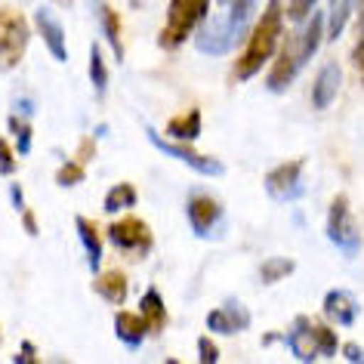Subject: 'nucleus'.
Returning <instances> with one entry per match:
<instances>
[{
    "mask_svg": "<svg viewBox=\"0 0 364 364\" xmlns=\"http://www.w3.org/2000/svg\"><path fill=\"white\" fill-rule=\"evenodd\" d=\"M281 0H269L266 10H262L259 22L250 28L247 43H244L241 59L235 62V80H250L253 75H259L262 65L275 56L278 41H281Z\"/></svg>",
    "mask_w": 364,
    "mask_h": 364,
    "instance_id": "f257e3e1",
    "label": "nucleus"
},
{
    "mask_svg": "<svg viewBox=\"0 0 364 364\" xmlns=\"http://www.w3.org/2000/svg\"><path fill=\"white\" fill-rule=\"evenodd\" d=\"M284 343L290 346L294 358L299 361H315V358H333L336 355V333L327 324H318L312 318L299 315L290 331L284 333Z\"/></svg>",
    "mask_w": 364,
    "mask_h": 364,
    "instance_id": "f03ea898",
    "label": "nucleus"
},
{
    "mask_svg": "<svg viewBox=\"0 0 364 364\" xmlns=\"http://www.w3.org/2000/svg\"><path fill=\"white\" fill-rule=\"evenodd\" d=\"M207 10H210V0H170L167 6V25L158 34V43L164 50H176L182 47L192 31L207 19Z\"/></svg>",
    "mask_w": 364,
    "mask_h": 364,
    "instance_id": "7ed1b4c3",
    "label": "nucleus"
},
{
    "mask_svg": "<svg viewBox=\"0 0 364 364\" xmlns=\"http://www.w3.org/2000/svg\"><path fill=\"white\" fill-rule=\"evenodd\" d=\"M324 235L327 241L333 244L343 257H358L361 250V232L352 220V210H349V201L346 195H336L331 207H327V223H324Z\"/></svg>",
    "mask_w": 364,
    "mask_h": 364,
    "instance_id": "20e7f679",
    "label": "nucleus"
},
{
    "mask_svg": "<svg viewBox=\"0 0 364 364\" xmlns=\"http://www.w3.org/2000/svg\"><path fill=\"white\" fill-rule=\"evenodd\" d=\"M31 31L28 22L22 19L16 10L0 13V71H10L22 62L25 50H28Z\"/></svg>",
    "mask_w": 364,
    "mask_h": 364,
    "instance_id": "39448f33",
    "label": "nucleus"
},
{
    "mask_svg": "<svg viewBox=\"0 0 364 364\" xmlns=\"http://www.w3.org/2000/svg\"><path fill=\"white\" fill-rule=\"evenodd\" d=\"M145 136H149V142H151L158 151L170 154V158H176V161H182V164H188V167H192V170L204 173V176H223V173H225V164H223V161L210 158V154L195 151L188 142L167 139V136H161L158 130H151V127H145Z\"/></svg>",
    "mask_w": 364,
    "mask_h": 364,
    "instance_id": "423d86ee",
    "label": "nucleus"
},
{
    "mask_svg": "<svg viewBox=\"0 0 364 364\" xmlns=\"http://www.w3.org/2000/svg\"><path fill=\"white\" fill-rule=\"evenodd\" d=\"M186 216H188V225H192V232L198 238H213L225 223L223 204L207 192H192V198L186 201Z\"/></svg>",
    "mask_w": 364,
    "mask_h": 364,
    "instance_id": "0eeeda50",
    "label": "nucleus"
},
{
    "mask_svg": "<svg viewBox=\"0 0 364 364\" xmlns=\"http://www.w3.org/2000/svg\"><path fill=\"white\" fill-rule=\"evenodd\" d=\"M108 241H112L121 253L145 257L154 244V235L139 216H127V220H114L112 225H108Z\"/></svg>",
    "mask_w": 364,
    "mask_h": 364,
    "instance_id": "6e6552de",
    "label": "nucleus"
},
{
    "mask_svg": "<svg viewBox=\"0 0 364 364\" xmlns=\"http://www.w3.org/2000/svg\"><path fill=\"white\" fill-rule=\"evenodd\" d=\"M303 65H306V62H303V56H299V38H296V31H294L278 47L275 65H272L269 77H266V87L272 90V93H284V90L294 84V77L299 75V68H303Z\"/></svg>",
    "mask_w": 364,
    "mask_h": 364,
    "instance_id": "1a4fd4ad",
    "label": "nucleus"
},
{
    "mask_svg": "<svg viewBox=\"0 0 364 364\" xmlns=\"http://www.w3.org/2000/svg\"><path fill=\"white\" fill-rule=\"evenodd\" d=\"M303 167H306V158L278 164V167L269 170L266 179H262L266 192L275 198V201H294V198H299L303 195Z\"/></svg>",
    "mask_w": 364,
    "mask_h": 364,
    "instance_id": "9d476101",
    "label": "nucleus"
},
{
    "mask_svg": "<svg viewBox=\"0 0 364 364\" xmlns=\"http://www.w3.org/2000/svg\"><path fill=\"white\" fill-rule=\"evenodd\" d=\"M250 327V309L241 303V299L229 296L220 309L207 312V331L210 333H220V336H235L241 331Z\"/></svg>",
    "mask_w": 364,
    "mask_h": 364,
    "instance_id": "9b49d317",
    "label": "nucleus"
},
{
    "mask_svg": "<svg viewBox=\"0 0 364 364\" xmlns=\"http://www.w3.org/2000/svg\"><path fill=\"white\" fill-rule=\"evenodd\" d=\"M34 25H38L43 43H47V50L53 53V59L56 62H68V47H65V28H62V22L53 16L50 6H41L38 13H34Z\"/></svg>",
    "mask_w": 364,
    "mask_h": 364,
    "instance_id": "f8f14e48",
    "label": "nucleus"
},
{
    "mask_svg": "<svg viewBox=\"0 0 364 364\" xmlns=\"http://www.w3.org/2000/svg\"><path fill=\"white\" fill-rule=\"evenodd\" d=\"M321 309H324V315L331 318V321L346 324V327L358 321V312H361V306H358V299H355L352 290H340V287L327 290Z\"/></svg>",
    "mask_w": 364,
    "mask_h": 364,
    "instance_id": "ddd939ff",
    "label": "nucleus"
},
{
    "mask_svg": "<svg viewBox=\"0 0 364 364\" xmlns=\"http://www.w3.org/2000/svg\"><path fill=\"white\" fill-rule=\"evenodd\" d=\"M340 84H343V71L336 62H327V65L318 71L315 84H312V105L318 112H324V108L333 105L336 93H340Z\"/></svg>",
    "mask_w": 364,
    "mask_h": 364,
    "instance_id": "4468645a",
    "label": "nucleus"
},
{
    "mask_svg": "<svg viewBox=\"0 0 364 364\" xmlns=\"http://www.w3.org/2000/svg\"><path fill=\"white\" fill-rule=\"evenodd\" d=\"M114 333L117 340H121L124 346H130V349H139V346L145 343V336L151 333L149 321H145V315H133V312H117L114 315Z\"/></svg>",
    "mask_w": 364,
    "mask_h": 364,
    "instance_id": "2eb2a0df",
    "label": "nucleus"
},
{
    "mask_svg": "<svg viewBox=\"0 0 364 364\" xmlns=\"http://www.w3.org/2000/svg\"><path fill=\"white\" fill-rule=\"evenodd\" d=\"M75 225H77L80 244H84V250H87L90 272H93V275H99V272H102V238H99L96 225L90 223L87 216H77V220H75Z\"/></svg>",
    "mask_w": 364,
    "mask_h": 364,
    "instance_id": "dca6fc26",
    "label": "nucleus"
},
{
    "mask_svg": "<svg viewBox=\"0 0 364 364\" xmlns=\"http://www.w3.org/2000/svg\"><path fill=\"white\" fill-rule=\"evenodd\" d=\"M127 287H130V281H127L124 272H102V275H96V294L105 299V303L112 306H121L127 303Z\"/></svg>",
    "mask_w": 364,
    "mask_h": 364,
    "instance_id": "f3484780",
    "label": "nucleus"
},
{
    "mask_svg": "<svg viewBox=\"0 0 364 364\" xmlns=\"http://www.w3.org/2000/svg\"><path fill=\"white\" fill-rule=\"evenodd\" d=\"M96 13H99V25H102V34L108 41V47L114 50V59L124 62V41H121V16H117L114 6L108 4H96Z\"/></svg>",
    "mask_w": 364,
    "mask_h": 364,
    "instance_id": "a211bd4d",
    "label": "nucleus"
},
{
    "mask_svg": "<svg viewBox=\"0 0 364 364\" xmlns=\"http://www.w3.org/2000/svg\"><path fill=\"white\" fill-rule=\"evenodd\" d=\"M198 136H201V108H188L186 114H176L167 124V139L195 142Z\"/></svg>",
    "mask_w": 364,
    "mask_h": 364,
    "instance_id": "6ab92c4d",
    "label": "nucleus"
},
{
    "mask_svg": "<svg viewBox=\"0 0 364 364\" xmlns=\"http://www.w3.org/2000/svg\"><path fill=\"white\" fill-rule=\"evenodd\" d=\"M139 312L145 315V321H149L151 333H161L164 327H167V306H164V296L158 287H149L139 299Z\"/></svg>",
    "mask_w": 364,
    "mask_h": 364,
    "instance_id": "aec40b11",
    "label": "nucleus"
},
{
    "mask_svg": "<svg viewBox=\"0 0 364 364\" xmlns=\"http://www.w3.org/2000/svg\"><path fill=\"white\" fill-rule=\"evenodd\" d=\"M136 201H139V195H136L133 182H117V186L108 188L102 207H105L108 216H114V213H127L130 207H136Z\"/></svg>",
    "mask_w": 364,
    "mask_h": 364,
    "instance_id": "412c9836",
    "label": "nucleus"
},
{
    "mask_svg": "<svg viewBox=\"0 0 364 364\" xmlns=\"http://www.w3.org/2000/svg\"><path fill=\"white\" fill-rule=\"evenodd\" d=\"M355 13V0H331V10H327V38L336 41L346 31Z\"/></svg>",
    "mask_w": 364,
    "mask_h": 364,
    "instance_id": "4be33fe9",
    "label": "nucleus"
},
{
    "mask_svg": "<svg viewBox=\"0 0 364 364\" xmlns=\"http://www.w3.org/2000/svg\"><path fill=\"white\" fill-rule=\"evenodd\" d=\"M294 272H296V262L290 257H272V259H266L259 266V281L269 287V284H278V281L290 278Z\"/></svg>",
    "mask_w": 364,
    "mask_h": 364,
    "instance_id": "5701e85b",
    "label": "nucleus"
},
{
    "mask_svg": "<svg viewBox=\"0 0 364 364\" xmlns=\"http://www.w3.org/2000/svg\"><path fill=\"white\" fill-rule=\"evenodd\" d=\"M90 80H93L96 96L102 99L105 90H108V68H105V62H102V50H99V47L90 50Z\"/></svg>",
    "mask_w": 364,
    "mask_h": 364,
    "instance_id": "b1692460",
    "label": "nucleus"
},
{
    "mask_svg": "<svg viewBox=\"0 0 364 364\" xmlns=\"http://www.w3.org/2000/svg\"><path fill=\"white\" fill-rule=\"evenodd\" d=\"M84 179H87V173H84V164H80V161H65L56 170V186L59 188H75Z\"/></svg>",
    "mask_w": 364,
    "mask_h": 364,
    "instance_id": "393cba45",
    "label": "nucleus"
},
{
    "mask_svg": "<svg viewBox=\"0 0 364 364\" xmlns=\"http://www.w3.org/2000/svg\"><path fill=\"white\" fill-rule=\"evenodd\" d=\"M10 130L16 133V151H19V154H28V151H31V139H34L31 121H25V117L13 114V117H10Z\"/></svg>",
    "mask_w": 364,
    "mask_h": 364,
    "instance_id": "a878e982",
    "label": "nucleus"
},
{
    "mask_svg": "<svg viewBox=\"0 0 364 364\" xmlns=\"http://www.w3.org/2000/svg\"><path fill=\"white\" fill-rule=\"evenodd\" d=\"M315 4H318V0H290L284 13H287V19H290V22H296V25H299V22H306L309 16H312V6H315Z\"/></svg>",
    "mask_w": 364,
    "mask_h": 364,
    "instance_id": "bb28decb",
    "label": "nucleus"
},
{
    "mask_svg": "<svg viewBox=\"0 0 364 364\" xmlns=\"http://www.w3.org/2000/svg\"><path fill=\"white\" fill-rule=\"evenodd\" d=\"M198 361H204V364L220 361V346H216L210 336H201V340H198Z\"/></svg>",
    "mask_w": 364,
    "mask_h": 364,
    "instance_id": "cd10ccee",
    "label": "nucleus"
},
{
    "mask_svg": "<svg viewBox=\"0 0 364 364\" xmlns=\"http://www.w3.org/2000/svg\"><path fill=\"white\" fill-rule=\"evenodd\" d=\"M0 173H4V176H13L16 173V154L4 136H0Z\"/></svg>",
    "mask_w": 364,
    "mask_h": 364,
    "instance_id": "c85d7f7f",
    "label": "nucleus"
},
{
    "mask_svg": "<svg viewBox=\"0 0 364 364\" xmlns=\"http://www.w3.org/2000/svg\"><path fill=\"white\" fill-rule=\"evenodd\" d=\"M343 358H346V361H361V364H364V349H361L358 343H346V346H343Z\"/></svg>",
    "mask_w": 364,
    "mask_h": 364,
    "instance_id": "c756f323",
    "label": "nucleus"
},
{
    "mask_svg": "<svg viewBox=\"0 0 364 364\" xmlns=\"http://www.w3.org/2000/svg\"><path fill=\"white\" fill-rule=\"evenodd\" d=\"M22 225H25V232H28L31 238H38V235H41L38 220H34V210H22Z\"/></svg>",
    "mask_w": 364,
    "mask_h": 364,
    "instance_id": "7c9ffc66",
    "label": "nucleus"
},
{
    "mask_svg": "<svg viewBox=\"0 0 364 364\" xmlns=\"http://www.w3.org/2000/svg\"><path fill=\"white\" fill-rule=\"evenodd\" d=\"M10 201H13L16 210H25V198H22V186H19V182H13V186H10Z\"/></svg>",
    "mask_w": 364,
    "mask_h": 364,
    "instance_id": "2f4dec72",
    "label": "nucleus"
},
{
    "mask_svg": "<svg viewBox=\"0 0 364 364\" xmlns=\"http://www.w3.org/2000/svg\"><path fill=\"white\" fill-rule=\"evenodd\" d=\"M34 358H38V349H34V346L31 343H22V352L19 355H16V364H19V361H34Z\"/></svg>",
    "mask_w": 364,
    "mask_h": 364,
    "instance_id": "473e14b6",
    "label": "nucleus"
},
{
    "mask_svg": "<svg viewBox=\"0 0 364 364\" xmlns=\"http://www.w3.org/2000/svg\"><path fill=\"white\" fill-rule=\"evenodd\" d=\"M53 4H59V6H71V0H53Z\"/></svg>",
    "mask_w": 364,
    "mask_h": 364,
    "instance_id": "72a5a7b5",
    "label": "nucleus"
},
{
    "mask_svg": "<svg viewBox=\"0 0 364 364\" xmlns=\"http://www.w3.org/2000/svg\"><path fill=\"white\" fill-rule=\"evenodd\" d=\"M361 34H364V6H361Z\"/></svg>",
    "mask_w": 364,
    "mask_h": 364,
    "instance_id": "f704fd0d",
    "label": "nucleus"
},
{
    "mask_svg": "<svg viewBox=\"0 0 364 364\" xmlns=\"http://www.w3.org/2000/svg\"><path fill=\"white\" fill-rule=\"evenodd\" d=\"M220 4H225V6H229V4H232V0H220Z\"/></svg>",
    "mask_w": 364,
    "mask_h": 364,
    "instance_id": "c9c22d12",
    "label": "nucleus"
},
{
    "mask_svg": "<svg viewBox=\"0 0 364 364\" xmlns=\"http://www.w3.org/2000/svg\"><path fill=\"white\" fill-rule=\"evenodd\" d=\"M361 77H364V68H361Z\"/></svg>",
    "mask_w": 364,
    "mask_h": 364,
    "instance_id": "e433bc0d",
    "label": "nucleus"
},
{
    "mask_svg": "<svg viewBox=\"0 0 364 364\" xmlns=\"http://www.w3.org/2000/svg\"><path fill=\"white\" fill-rule=\"evenodd\" d=\"M0 343H4V336H0Z\"/></svg>",
    "mask_w": 364,
    "mask_h": 364,
    "instance_id": "4c0bfd02",
    "label": "nucleus"
}]
</instances>
